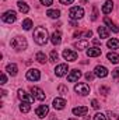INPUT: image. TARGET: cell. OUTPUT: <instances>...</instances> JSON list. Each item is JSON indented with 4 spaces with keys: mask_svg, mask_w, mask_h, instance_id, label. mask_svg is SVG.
<instances>
[{
    "mask_svg": "<svg viewBox=\"0 0 119 120\" xmlns=\"http://www.w3.org/2000/svg\"><path fill=\"white\" fill-rule=\"evenodd\" d=\"M48 38H49V35H48V31L46 28H44V27H36L35 31H34V41H35V43L36 45H45L46 42H48Z\"/></svg>",
    "mask_w": 119,
    "mask_h": 120,
    "instance_id": "6da1fadb",
    "label": "cell"
},
{
    "mask_svg": "<svg viewBox=\"0 0 119 120\" xmlns=\"http://www.w3.org/2000/svg\"><path fill=\"white\" fill-rule=\"evenodd\" d=\"M11 46H13V49H16V50L20 52V50H25L27 46H28V43H27V39L24 36H16L11 41Z\"/></svg>",
    "mask_w": 119,
    "mask_h": 120,
    "instance_id": "7a4b0ae2",
    "label": "cell"
},
{
    "mask_svg": "<svg viewBox=\"0 0 119 120\" xmlns=\"http://www.w3.org/2000/svg\"><path fill=\"white\" fill-rule=\"evenodd\" d=\"M83 15H84V10H83V7H79V6L71 7L69 11V17L71 20H80Z\"/></svg>",
    "mask_w": 119,
    "mask_h": 120,
    "instance_id": "3957f363",
    "label": "cell"
},
{
    "mask_svg": "<svg viewBox=\"0 0 119 120\" xmlns=\"http://www.w3.org/2000/svg\"><path fill=\"white\" fill-rule=\"evenodd\" d=\"M1 20H3L4 22H7V24H11V22H14V21L17 20V14H16V11L8 10V11H6V13L1 15Z\"/></svg>",
    "mask_w": 119,
    "mask_h": 120,
    "instance_id": "277c9868",
    "label": "cell"
},
{
    "mask_svg": "<svg viewBox=\"0 0 119 120\" xmlns=\"http://www.w3.org/2000/svg\"><path fill=\"white\" fill-rule=\"evenodd\" d=\"M74 91H76L77 94L86 96V95L90 94V87H88V84H86V82H79V84L74 87Z\"/></svg>",
    "mask_w": 119,
    "mask_h": 120,
    "instance_id": "5b68a950",
    "label": "cell"
},
{
    "mask_svg": "<svg viewBox=\"0 0 119 120\" xmlns=\"http://www.w3.org/2000/svg\"><path fill=\"white\" fill-rule=\"evenodd\" d=\"M27 80H30V81H38L39 78H41V73H39V70H36V68H30L28 71H27Z\"/></svg>",
    "mask_w": 119,
    "mask_h": 120,
    "instance_id": "8992f818",
    "label": "cell"
},
{
    "mask_svg": "<svg viewBox=\"0 0 119 120\" xmlns=\"http://www.w3.org/2000/svg\"><path fill=\"white\" fill-rule=\"evenodd\" d=\"M63 57L67 61H76L77 60V52H74L71 49H64L63 50Z\"/></svg>",
    "mask_w": 119,
    "mask_h": 120,
    "instance_id": "52a82bcc",
    "label": "cell"
},
{
    "mask_svg": "<svg viewBox=\"0 0 119 120\" xmlns=\"http://www.w3.org/2000/svg\"><path fill=\"white\" fill-rule=\"evenodd\" d=\"M48 112H49L48 105H39V106L35 109V115H36L39 119H44V117L48 115Z\"/></svg>",
    "mask_w": 119,
    "mask_h": 120,
    "instance_id": "ba28073f",
    "label": "cell"
},
{
    "mask_svg": "<svg viewBox=\"0 0 119 120\" xmlns=\"http://www.w3.org/2000/svg\"><path fill=\"white\" fill-rule=\"evenodd\" d=\"M31 94H32V96H34L35 99H38V101H44V99H45V92L41 90V88H38V87H32V88H31Z\"/></svg>",
    "mask_w": 119,
    "mask_h": 120,
    "instance_id": "9c48e42d",
    "label": "cell"
},
{
    "mask_svg": "<svg viewBox=\"0 0 119 120\" xmlns=\"http://www.w3.org/2000/svg\"><path fill=\"white\" fill-rule=\"evenodd\" d=\"M94 74H95V77L105 78V77L108 75V70H107V67H104V66H97V67L94 68Z\"/></svg>",
    "mask_w": 119,
    "mask_h": 120,
    "instance_id": "30bf717a",
    "label": "cell"
},
{
    "mask_svg": "<svg viewBox=\"0 0 119 120\" xmlns=\"http://www.w3.org/2000/svg\"><path fill=\"white\" fill-rule=\"evenodd\" d=\"M67 71H69V66H67L66 63L56 66V68H55V74H56L58 77H63L64 74H67Z\"/></svg>",
    "mask_w": 119,
    "mask_h": 120,
    "instance_id": "8fae6325",
    "label": "cell"
},
{
    "mask_svg": "<svg viewBox=\"0 0 119 120\" xmlns=\"http://www.w3.org/2000/svg\"><path fill=\"white\" fill-rule=\"evenodd\" d=\"M18 98H20L23 102H30V103L32 102V101H34V99H35L32 95L27 94V92H25L24 90H18Z\"/></svg>",
    "mask_w": 119,
    "mask_h": 120,
    "instance_id": "7c38bea8",
    "label": "cell"
},
{
    "mask_svg": "<svg viewBox=\"0 0 119 120\" xmlns=\"http://www.w3.org/2000/svg\"><path fill=\"white\" fill-rule=\"evenodd\" d=\"M80 77H81V71L80 70H71L70 74L67 75V81L69 82H76Z\"/></svg>",
    "mask_w": 119,
    "mask_h": 120,
    "instance_id": "4fadbf2b",
    "label": "cell"
},
{
    "mask_svg": "<svg viewBox=\"0 0 119 120\" xmlns=\"http://www.w3.org/2000/svg\"><path fill=\"white\" fill-rule=\"evenodd\" d=\"M71 112H73L74 116H84L88 112V108L87 106H77V108H73Z\"/></svg>",
    "mask_w": 119,
    "mask_h": 120,
    "instance_id": "5bb4252c",
    "label": "cell"
},
{
    "mask_svg": "<svg viewBox=\"0 0 119 120\" xmlns=\"http://www.w3.org/2000/svg\"><path fill=\"white\" fill-rule=\"evenodd\" d=\"M51 42L56 46V45H60V42H62V34H60V31H55L52 35H51Z\"/></svg>",
    "mask_w": 119,
    "mask_h": 120,
    "instance_id": "9a60e30c",
    "label": "cell"
},
{
    "mask_svg": "<svg viewBox=\"0 0 119 120\" xmlns=\"http://www.w3.org/2000/svg\"><path fill=\"white\" fill-rule=\"evenodd\" d=\"M64 106H66V101H64L63 98H56V99H53V108H55V109L62 110V109H64Z\"/></svg>",
    "mask_w": 119,
    "mask_h": 120,
    "instance_id": "2e32d148",
    "label": "cell"
},
{
    "mask_svg": "<svg viewBox=\"0 0 119 120\" xmlns=\"http://www.w3.org/2000/svg\"><path fill=\"white\" fill-rule=\"evenodd\" d=\"M112 8H114V3H112V0H107L105 4L102 6V13H104V14H109V13L112 11Z\"/></svg>",
    "mask_w": 119,
    "mask_h": 120,
    "instance_id": "e0dca14e",
    "label": "cell"
},
{
    "mask_svg": "<svg viewBox=\"0 0 119 120\" xmlns=\"http://www.w3.org/2000/svg\"><path fill=\"white\" fill-rule=\"evenodd\" d=\"M101 55V49L99 48H90L87 49V56L88 57H98Z\"/></svg>",
    "mask_w": 119,
    "mask_h": 120,
    "instance_id": "ac0fdd59",
    "label": "cell"
},
{
    "mask_svg": "<svg viewBox=\"0 0 119 120\" xmlns=\"http://www.w3.org/2000/svg\"><path fill=\"white\" fill-rule=\"evenodd\" d=\"M6 71L11 75V77H14V75H17V71H18V68H17V66L14 64V63H11V64H7V67H6Z\"/></svg>",
    "mask_w": 119,
    "mask_h": 120,
    "instance_id": "d6986e66",
    "label": "cell"
},
{
    "mask_svg": "<svg viewBox=\"0 0 119 120\" xmlns=\"http://www.w3.org/2000/svg\"><path fill=\"white\" fill-rule=\"evenodd\" d=\"M104 22H105V24L109 27V30H112L114 32H116V34L119 32V27L116 25V24H115V22H112V21H111L108 17H105V18H104Z\"/></svg>",
    "mask_w": 119,
    "mask_h": 120,
    "instance_id": "ffe728a7",
    "label": "cell"
},
{
    "mask_svg": "<svg viewBox=\"0 0 119 120\" xmlns=\"http://www.w3.org/2000/svg\"><path fill=\"white\" fill-rule=\"evenodd\" d=\"M17 6H18L20 11H21V13H24V14H27V13L30 11V7H28V4H27L25 1H23V0L17 1Z\"/></svg>",
    "mask_w": 119,
    "mask_h": 120,
    "instance_id": "44dd1931",
    "label": "cell"
},
{
    "mask_svg": "<svg viewBox=\"0 0 119 120\" xmlns=\"http://www.w3.org/2000/svg\"><path fill=\"white\" fill-rule=\"evenodd\" d=\"M107 46H108L109 49H119V39H116V38L109 39V41L107 42Z\"/></svg>",
    "mask_w": 119,
    "mask_h": 120,
    "instance_id": "7402d4cb",
    "label": "cell"
},
{
    "mask_svg": "<svg viewBox=\"0 0 119 120\" xmlns=\"http://www.w3.org/2000/svg\"><path fill=\"white\" fill-rule=\"evenodd\" d=\"M107 59L109 60L111 63H114V64H118L119 63V55L118 53H114V52H109V53L107 55Z\"/></svg>",
    "mask_w": 119,
    "mask_h": 120,
    "instance_id": "603a6c76",
    "label": "cell"
},
{
    "mask_svg": "<svg viewBox=\"0 0 119 120\" xmlns=\"http://www.w3.org/2000/svg\"><path fill=\"white\" fill-rule=\"evenodd\" d=\"M87 46H88V41H79V42H76V43H74V48H76V49H79V50L87 49Z\"/></svg>",
    "mask_w": 119,
    "mask_h": 120,
    "instance_id": "cb8c5ba5",
    "label": "cell"
},
{
    "mask_svg": "<svg viewBox=\"0 0 119 120\" xmlns=\"http://www.w3.org/2000/svg\"><path fill=\"white\" fill-rule=\"evenodd\" d=\"M98 35H99L101 39H105V38L109 36V32H108V30L105 27H98Z\"/></svg>",
    "mask_w": 119,
    "mask_h": 120,
    "instance_id": "d4e9b609",
    "label": "cell"
},
{
    "mask_svg": "<svg viewBox=\"0 0 119 120\" xmlns=\"http://www.w3.org/2000/svg\"><path fill=\"white\" fill-rule=\"evenodd\" d=\"M20 110L23 112V113H28L31 110V103L30 102H21V105H20Z\"/></svg>",
    "mask_w": 119,
    "mask_h": 120,
    "instance_id": "484cf974",
    "label": "cell"
},
{
    "mask_svg": "<svg viewBox=\"0 0 119 120\" xmlns=\"http://www.w3.org/2000/svg\"><path fill=\"white\" fill-rule=\"evenodd\" d=\"M35 59L38 60L41 64H45V63H46V60H48V59H46V55H45L44 52H38V53H36V56H35Z\"/></svg>",
    "mask_w": 119,
    "mask_h": 120,
    "instance_id": "4316f807",
    "label": "cell"
},
{
    "mask_svg": "<svg viewBox=\"0 0 119 120\" xmlns=\"http://www.w3.org/2000/svg\"><path fill=\"white\" fill-rule=\"evenodd\" d=\"M46 15L51 17V18H59L60 17V11L59 10H48Z\"/></svg>",
    "mask_w": 119,
    "mask_h": 120,
    "instance_id": "83f0119b",
    "label": "cell"
},
{
    "mask_svg": "<svg viewBox=\"0 0 119 120\" xmlns=\"http://www.w3.org/2000/svg\"><path fill=\"white\" fill-rule=\"evenodd\" d=\"M23 28H24L25 31H28V30L32 28V21H31L30 18H25V20L23 21Z\"/></svg>",
    "mask_w": 119,
    "mask_h": 120,
    "instance_id": "f1b7e54d",
    "label": "cell"
},
{
    "mask_svg": "<svg viewBox=\"0 0 119 120\" xmlns=\"http://www.w3.org/2000/svg\"><path fill=\"white\" fill-rule=\"evenodd\" d=\"M58 59H59L58 52H56V50H52V52H51V60H52V61H56Z\"/></svg>",
    "mask_w": 119,
    "mask_h": 120,
    "instance_id": "f546056e",
    "label": "cell"
},
{
    "mask_svg": "<svg viewBox=\"0 0 119 120\" xmlns=\"http://www.w3.org/2000/svg\"><path fill=\"white\" fill-rule=\"evenodd\" d=\"M108 117H109V120H119V115L112 113V112H108Z\"/></svg>",
    "mask_w": 119,
    "mask_h": 120,
    "instance_id": "4dcf8cb0",
    "label": "cell"
},
{
    "mask_svg": "<svg viewBox=\"0 0 119 120\" xmlns=\"http://www.w3.org/2000/svg\"><path fill=\"white\" fill-rule=\"evenodd\" d=\"M94 120H107V116L102 115V113H97V115L94 116Z\"/></svg>",
    "mask_w": 119,
    "mask_h": 120,
    "instance_id": "1f68e13d",
    "label": "cell"
},
{
    "mask_svg": "<svg viewBox=\"0 0 119 120\" xmlns=\"http://www.w3.org/2000/svg\"><path fill=\"white\" fill-rule=\"evenodd\" d=\"M44 6H46V7H49V6H52L53 4V0H39Z\"/></svg>",
    "mask_w": 119,
    "mask_h": 120,
    "instance_id": "d6a6232c",
    "label": "cell"
},
{
    "mask_svg": "<svg viewBox=\"0 0 119 120\" xmlns=\"http://www.w3.org/2000/svg\"><path fill=\"white\" fill-rule=\"evenodd\" d=\"M58 90H59V92H60V94H63V95H66V94H67V88H66L64 85H59V88H58Z\"/></svg>",
    "mask_w": 119,
    "mask_h": 120,
    "instance_id": "836d02e7",
    "label": "cell"
},
{
    "mask_svg": "<svg viewBox=\"0 0 119 120\" xmlns=\"http://www.w3.org/2000/svg\"><path fill=\"white\" fill-rule=\"evenodd\" d=\"M94 77H95V74H92V73H87V74H86V80H87V81H92Z\"/></svg>",
    "mask_w": 119,
    "mask_h": 120,
    "instance_id": "e575fe53",
    "label": "cell"
},
{
    "mask_svg": "<svg viewBox=\"0 0 119 120\" xmlns=\"http://www.w3.org/2000/svg\"><path fill=\"white\" fill-rule=\"evenodd\" d=\"M0 80H1V82H0L1 85H4V84L7 82V77H6V74H4V73H1V77H0Z\"/></svg>",
    "mask_w": 119,
    "mask_h": 120,
    "instance_id": "d590c367",
    "label": "cell"
},
{
    "mask_svg": "<svg viewBox=\"0 0 119 120\" xmlns=\"http://www.w3.org/2000/svg\"><path fill=\"white\" fill-rule=\"evenodd\" d=\"M91 105H92V108H94V109H98V108H99V103H98V101H97V99H92V101H91Z\"/></svg>",
    "mask_w": 119,
    "mask_h": 120,
    "instance_id": "8d00e7d4",
    "label": "cell"
},
{
    "mask_svg": "<svg viewBox=\"0 0 119 120\" xmlns=\"http://www.w3.org/2000/svg\"><path fill=\"white\" fill-rule=\"evenodd\" d=\"M99 92L104 94V95H107V94H109V88H107V87H101V88H99Z\"/></svg>",
    "mask_w": 119,
    "mask_h": 120,
    "instance_id": "74e56055",
    "label": "cell"
},
{
    "mask_svg": "<svg viewBox=\"0 0 119 120\" xmlns=\"http://www.w3.org/2000/svg\"><path fill=\"white\" fill-rule=\"evenodd\" d=\"M112 77H114L115 80H118L119 78V68H115V70L112 71Z\"/></svg>",
    "mask_w": 119,
    "mask_h": 120,
    "instance_id": "f35d334b",
    "label": "cell"
},
{
    "mask_svg": "<svg viewBox=\"0 0 119 120\" xmlns=\"http://www.w3.org/2000/svg\"><path fill=\"white\" fill-rule=\"evenodd\" d=\"M97 17H98V13H97V8H94V13H92L91 20H92V21H95V20H97Z\"/></svg>",
    "mask_w": 119,
    "mask_h": 120,
    "instance_id": "ab89813d",
    "label": "cell"
},
{
    "mask_svg": "<svg viewBox=\"0 0 119 120\" xmlns=\"http://www.w3.org/2000/svg\"><path fill=\"white\" fill-rule=\"evenodd\" d=\"M59 1L62 3V4H71L74 0H59Z\"/></svg>",
    "mask_w": 119,
    "mask_h": 120,
    "instance_id": "60d3db41",
    "label": "cell"
},
{
    "mask_svg": "<svg viewBox=\"0 0 119 120\" xmlns=\"http://www.w3.org/2000/svg\"><path fill=\"white\" fill-rule=\"evenodd\" d=\"M70 25H71V27H77V22H76V21H74V20H73V21H71V22H70Z\"/></svg>",
    "mask_w": 119,
    "mask_h": 120,
    "instance_id": "b9f144b4",
    "label": "cell"
},
{
    "mask_svg": "<svg viewBox=\"0 0 119 120\" xmlns=\"http://www.w3.org/2000/svg\"><path fill=\"white\" fill-rule=\"evenodd\" d=\"M94 43H95V45H99L101 42H99V39H94Z\"/></svg>",
    "mask_w": 119,
    "mask_h": 120,
    "instance_id": "7bdbcfd3",
    "label": "cell"
},
{
    "mask_svg": "<svg viewBox=\"0 0 119 120\" xmlns=\"http://www.w3.org/2000/svg\"><path fill=\"white\" fill-rule=\"evenodd\" d=\"M70 120H76V119H70Z\"/></svg>",
    "mask_w": 119,
    "mask_h": 120,
    "instance_id": "ee69618b",
    "label": "cell"
},
{
    "mask_svg": "<svg viewBox=\"0 0 119 120\" xmlns=\"http://www.w3.org/2000/svg\"><path fill=\"white\" fill-rule=\"evenodd\" d=\"M52 120H55V119H52Z\"/></svg>",
    "mask_w": 119,
    "mask_h": 120,
    "instance_id": "f6af8a7d",
    "label": "cell"
}]
</instances>
